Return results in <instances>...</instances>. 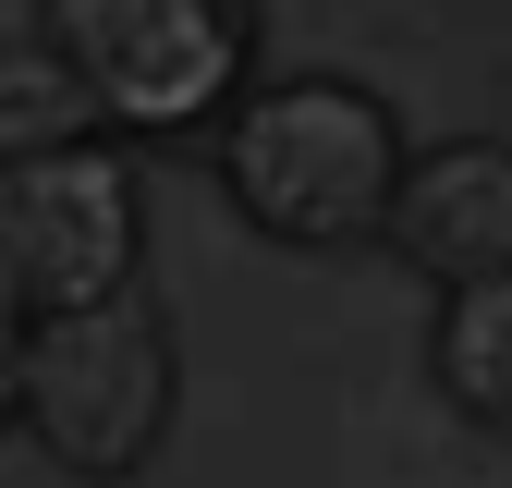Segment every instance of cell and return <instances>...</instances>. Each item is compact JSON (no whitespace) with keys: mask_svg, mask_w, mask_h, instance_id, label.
Wrapping results in <instances>:
<instances>
[{"mask_svg":"<svg viewBox=\"0 0 512 488\" xmlns=\"http://www.w3.org/2000/svg\"><path fill=\"white\" fill-rule=\"evenodd\" d=\"M439 391L476 427H512V269L452 281V305H439Z\"/></svg>","mask_w":512,"mask_h":488,"instance_id":"obj_7","label":"cell"},{"mask_svg":"<svg viewBox=\"0 0 512 488\" xmlns=\"http://www.w3.org/2000/svg\"><path fill=\"white\" fill-rule=\"evenodd\" d=\"M61 49L98 98V122H135V135H171L232 98L244 61V0H49Z\"/></svg>","mask_w":512,"mask_h":488,"instance_id":"obj_4","label":"cell"},{"mask_svg":"<svg viewBox=\"0 0 512 488\" xmlns=\"http://www.w3.org/2000/svg\"><path fill=\"white\" fill-rule=\"evenodd\" d=\"M378 232H391L427 281H488V269H512V147H427L415 171H391Z\"/></svg>","mask_w":512,"mask_h":488,"instance_id":"obj_5","label":"cell"},{"mask_svg":"<svg viewBox=\"0 0 512 488\" xmlns=\"http://www.w3.org/2000/svg\"><path fill=\"white\" fill-rule=\"evenodd\" d=\"M391 171H403V135L366 86H330V74H293V86H256L232 98V135H220V183L256 232L281 244H354L391 208Z\"/></svg>","mask_w":512,"mask_h":488,"instance_id":"obj_1","label":"cell"},{"mask_svg":"<svg viewBox=\"0 0 512 488\" xmlns=\"http://www.w3.org/2000/svg\"><path fill=\"white\" fill-rule=\"evenodd\" d=\"M13 403L74 476H135L159 452V427H171V330H159V305L98 293V305L25 318Z\"/></svg>","mask_w":512,"mask_h":488,"instance_id":"obj_2","label":"cell"},{"mask_svg":"<svg viewBox=\"0 0 512 488\" xmlns=\"http://www.w3.org/2000/svg\"><path fill=\"white\" fill-rule=\"evenodd\" d=\"M13 366H25V305L0 293V415H13Z\"/></svg>","mask_w":512,"mask_h":488,"instance_id":"obj_8","label":"cell"},{"mask_svg":"<svg viewBox=\"0 0 512 488\" xmlns=\"http://www.w3.org/2000/svg\"><path fill=\"white\" fill-rule=\"evenodd\" d=\"M135 269V171L98 135L0 159V293L49 318V305H98Z\"/></svg>","mask_w":512,"mask_h":488,"instance_id":"obj_3","label":"cell"},{"mask_svg":"<svg viewBox=\"0 0 512 488\" xmlns=\"http://www.w3.org/2000/svg\"><path fill=\"white\" fill-rule=\"evenodd\" d=\"M98 135V98L61 49L49 0H0V159H37V147H74Z\"/></svg>","mask_w":512,"mask_h":488,"instance_id":"obj_6","label":"cell"}]
</instances>
